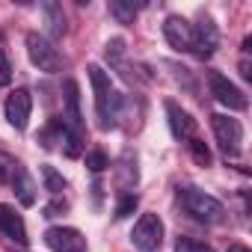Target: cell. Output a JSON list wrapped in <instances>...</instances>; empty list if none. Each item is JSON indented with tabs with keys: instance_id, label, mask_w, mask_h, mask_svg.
Returning a JSON list of instances; mask_svg holds the SVG:
<instances>
[{
	"instance_id": "1",
	"label": "cell",
	"mask_w": 252,
	"mask_h": 252,
	"mask_svg": "<svg viewBox=\"0 0 252 252\" xmlns=\"http://www.w3.org/2000/svg\"><path fill=\"white\" fill-rule=\"evenodd\" d=\"M86 74H89V83H92V89H95V113H98V125L107 131V128H113V125H116V116H119V107H122V95L113 92V86H110V74H107L98 63H89Z\"/></svg>"
},
{
	"instance_id": "2",
	"label": "cell",
	"mask_w": 252,
	"mask_h": 252,
	"mask_svg": "<svg viewBox=\"0 0 252 252\" xmlns=\"http://www.w3.org/2000/svg\"><path fill=\"white\" fill-rule=\"evenodd\" d=\"M178 202L181 208L196 220V222H205V225H220L225 220V208L220 199L208 196L205 190L199 187H178Z\"/></svg>"
},
{
	"instance_id": "3",
	"label": "cell",
	"mask_w": 252,
	"mask_h": 252,
	"mask_svg": "<svg viewBox=\"0 0 252 252\" xmlns=\"http://www.w3.org/2000/svg\"><path fill=\"white\" fill-rule=\"evenodd\" d=\"M27 57H30V63L39 68V71H45V74H57V71H63L65 68V60H63V54L54 48V42L51 39H45L42 33H27Z\"/></svg>"
},
{
	"instance_id": "4",
	"label": "cell",
	"mask_w": 252,
	"mask_h": 252,
	"mask_svg": "<svg viewBox=\"0 0 252 252\" xmlns=\"http://www.w3.org/2000/svg\"><path fill=\"white\" fill-rule=\"evenodd\" d=\"M211 131H214V137H217V143H220V149H222V155L228 158H234L237 152H240V143H243V125L237 122V119H231V116H222V113H214L211 116Z\"/></svg>"
},
{
	"instance_id": "5",
	"label": "cell",
	"mask_w": 252,
	"mask_h": 252,
	"mask_svg": "<svg viewBox=\"0 0 252 252\" xmlns=\"http://www.w3.org/2000/svg\"><path fill=\"white\" fill-rule=\"evenodd\" d=\"M131 243H134L140 252H155V249H160V243H163V222H160V217H158V214H143V217L134 222Z\"/></svg>"
},
{
	"instance_id": "6",
	"label": "cell",
	"mask_w": 252,
	"mask_h": 252,
	"mask_svg": "<svg viewBox=\"0 0 252 252\" xmlns=\"http://www.w3.org/2000/svg\"><path fill=\"white\" fill-rule=\"evenodd\" d=\"M208 86H211V95L222 104V107H228V110H246L249 107V101H246V95H243V89H237L225 74H220V71H208Z\"/></svg>"
},
{
	"instance_id": "7",
	"label": "cell",
	"mask_w": 252,
	"mask_h": 252,
	"mask_svg": "<svg viewBox=\"0 0 252 252\" xmlns=\"http://www.w3.org/2000/svg\"><path fill=\"white\" fill-rule=\"evenodd\" d=\"M45 243L51 252H86V237L71 225H51L45 231Z\"/></svg>"
},
{
	"instance_id": "8",
	"label": "cell",
	"mask_w": 252,
	"mask_h": 252,
	"mask_svg": "<svg viewBox=\"0 0 252 252\" xmlns=\"http://www.w3.org/2000/svg\"><path fill=\"white\" fill-rule=\"evenodd\" d=\"M3 113H6V122L12 125L15 131H27V122H30V113H33L30 89H15L6 98V104H3Z\"/></svg>"
},
{
	"instance_id": "9",
	"label": "cell",
	"mask_w": 252,
	"mask_h": 252,
	"mask_svg": "<svg viewBox=\"0 0 252 252\" xmlns=\"http://www.w3.org/2000/svg\"><path fill=\"white\" fill-rule=\"evenodd\" d=\"M163 36H166V42H169L172 51H178V54L193 51V24H190L187 18L169 15V18L163 21Z\"/></svg>"
},
{
	"instance_id": "10",
	"label": "cell",
	"mask_w": 252,
	"mask_h": 252,
	"mask_svg": "<svg viewBox=\"0 0 252 252\" xmlns=\"http://www.w3.org/2000/svg\"><path fill=\"white\" fill-rule=\"evenodd\" d=\"M220 45V30L214 24V18L199 15V21L193 24V54L199 57H211Z\"/></svg>"
},
{
	"instance_id": "11",
	"label": "cell",
	"mask_w": 252,
	"mask_h": 252,
	"mask_svg": "<svg viewBox=\"0 0 252 252\" xmlns=\"http://www.w3.org/2000/svg\"><path fill=\"white\" fill-rule=\"evenodd\" d=\"M163 110H166V122H169V134L175 137V140H193L196 137V119L187 113V110H181L175 101H166L163 104Z\"/></svg>"
},
{
	"instance_id": "12",
	"label": "cell",
	"mask_w": 252,
	"mask_h": 252,
	"mask_svg": "<svg viewBox=\"0 0 252 252\" xmlns=\"http://www.w3.org/2000/svg\"><path fill=\"white\" fill-rule=\"evenodd\" d=\"M104 57H107L110 68H116V71L122 74V80H128V83L140 80V77H137V71H134V65L128 63V51H125V39H110V42L104 45Z\"/></svg>"
},
{
	"instance_id": "13",
	"label": "cell",
	"mask_w": 252,
	"mask_h": 252,
	"mask_svg": "<svg viewBox=\"0 0 252 252\" xmlns=\"http://www.w3.org/2000/svg\"><path fill=\"white\" fill-rule=\"evenodd\" d=\"M0 234L6 240H15L18 246H27L30 237H27V225L21 220V214H15L12 205H0Z\"/></svg>"
},
{
	"instance_id": "14",
	"label": "cell",
	"mask_w": 252,
	"mask_h": 252,
	"mask_svg": "<svg viewBox=\"0 0 252 252\" xmlns=\"http://www.w3.org/2000/svg\"><path fill=\"white\" fill-rule=\"evenodd\" d=\"M140 181V169H137V155L134 152H122V158L116 160V187L122 190V196H128Z\"/></svg>"
},
{
	"instance_id": "15",
	"label": "cell",
	"mask_w": 252,
	"mask_h": 252,
	"mask_svg": "<svg viewBox=\"0 0 252 252\" xmlns=\"http://www.w3.org/2000/svg\"><path fill=\"white\" fill-rule=\"evenodd\" d=\"M63 98H65V128H80L83 131V116H80V86L74 80H65L63 86Z\"/></svg>"
},
{
	"instance_id": "16",
	"label": "cell",
	"mask_w": 252,
	"mask_h": 252,
	"mask_svg": "<svg viewBox=\"0 0 252 252\" xmlns=\"http://www.w3.org/2000/svg\"><path fill=\"white\" fill-rule=\"evenodd\" d=\"M42 15H45V39H63L65 36V15H63V6L54 3V0H45L42 3Z\"/></svg>"
},
{
	"instance_id": "17",
	"label": "cell",
	"mask_w": 252,
	"mask_h": 252,
	"mask_svg": "<svg viewBox=\"0 0 252 252\" xmlns=\"http://www.w3.org/2000/svg\"><path fill=\"white\" fill-rule=\"evenodd\" d=\"M9 184H12L15 199H18L24 208H33V205H36V184H33V178H30V172H27L24 166L15 169V175H12Z\"/></svg>"
},
{
	"instance_id": "18",
	"label": "cell",
	"mask_w": 252,
	"mask_h": 252,
	"mask_svg": "<svg viewBox=\"0 0 252 252\" xmlns=\"http://www.w3.org/2000/svg\"><path fill=\"white\" fill-rule=\"evenodd\" d=\"M83 146H86V131H80V128H65L63 131V149H65L68 158H80Z\"/></svg>"
},
{
	"instance_id": "19",
	"label": "cell",
	"mask_w": 252,
	"mask_h": 252,
	"mask_svg": "<svg viewBox=\"0 0 252 252\" xmlns=\"http://www.w3.org/2000/svg\"><path fill=\"white\" fill-rule=\"evenodd\" d=\"M110 15H113L119 24L131 27L134 18H137V3H134V0H110Z\"/></svg>"
},
{
	"instance_id": "20",
	"label": "cell",
	"mask_w": 252,
	"mask_h": 252,
	"mask_svg": "<svg viewBox=\"0 0 252 252\" xmlns=\"http://www.w3.org/2000/svg\"><path fill=\"white\" fill-rule=\"evenodd\" d=\"M42 181H45V190H48V193H54V196H60V193L68 187V181H65L54 166H42Z\"/></svg>"
},
{
	"instance_id": "21",
	"label": "cell",
	"mask_w": 252,
	"mask_h": 252,
	"mask_svg": "<svg viewBox=\"0 0 252 252\" xmlns=\"http://www.w3.org/2000/svg\"><path fill=\"white\" fill-rule=\"evenodd\" d=\"M187 149H190V158L199 163V166H211V149L202 143V140H187Z\"/></svg>"
},
{
	"instance_id": "22",
	"label": "cell",
	"mask_w": 252,
	"mask_h": 252,
	"mask_svg": "<svg viewBox=\"0 0 252 252\" xmlns=\"http://www.w3.org/2000/svg\"><path fill=\"white\" fill-rule=\"evenodd\" d=\"M18 166H21V163H18L9 152H0V184H9Z\"/></svg>"
},
{
	"instance_id": "23",
	"label": "cell",
	"mask_w": 252,
	"mask_h": 252,
	"mask_svg": "<svg viewBox=\"0 0 252 252\" xmlns=\"http://www.w3.org/2000/svg\"><path fill=\"white\" fill-rule=\"evenodd\" d=\"M137 202H140V199H137V193L122 196V199H119V205H116V214H113V217H116V220H128V217L137 211Z\"/></svg>"
},
{
	"instance_id": "24",
	"label": "cell",
	"mask_w": 252,
	"mask_h": 252,
	"mask_svg": "<svg viewBox=\"0 0 252 252\" xmlns=\"http://www.w3.org/2000/svg\"><path fill=\"white\" fill-rule=\"evenodd\" d=\"M86 166H89V172H95V175H98V172H104V169L110 166V158H107L101 149H92V152L86 155Z\"/></svg>"
},
{
	"instance_id": "25",
	"label": "cell",
	"mask_w": 252,
	"mask_h": 252,
	"mask_svg": "<svg viewBox=\"0 0 252 252\" xmlns=\"http://www.w3.org/2000/svg\"><path fill=\"white\" fill-rule=\"evenodd\" d=\"M175 252H214L208 243L196 240V237H178L175 240Z\"/></svg>"
},
{
	"instance_id": "26",
	"label": "cell",
	"mask_w": 252,
	"mask_h": 252,
	"mask_svg": "<svg viewBox=\"0 0 252 252\" xmlns=\"http://www.w3.org/2000/svg\"><path fill=\"white\" fill-rule=\"evenodd\" d=\"M65 208H68V205H65L63 199H54V202H51V205L45 208V217H48V220H51V217H60V214H63Z\"/></svg>"
},
{
	"instance_id": "27",
	"label": "cell",
	"mask_w": 252,
	"mask_h": 252,
	"mask_svg": "<svg viewBox=\"0 0 252 252\" xmlns=\"http://www.w3.org/2000/svg\"><path fill=\"white\" fill-rule=\"evenodd\" d=\"M240 77H243V80H252V71H249V57H240Z\"/></svg>"
},
{
	"instance_id": "28",
	"label": "cell",
	"mask_w": 252,
	"mask_h": 252,
	"mask_svg": "<svg viewBox=\"0 0 252 252\" xmlns=\"http://www.w3.org/2000/svg\"><path fill=\"white\" fill-rule=\"evenodd\" d=\"M225 252H252V249H249V246H243V243H231Z\"/></svg>"
}]
</instances>
